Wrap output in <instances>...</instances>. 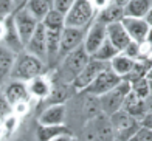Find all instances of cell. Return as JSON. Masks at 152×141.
Wrapping results in <instances>:
<instances>
[{
	"label": "cell",
	"instance_id": "30bf717a",
	"mask_svg": "<svg viewBox=\"0 0 152 141\" xmlns=\"http://www.w3.org/2000/svg\"><path fill=\"white\" fill-rule=\"evenodd\" d=\"M84 36H86V30L64 26V30L61 33V44H59L58 58L64 59L68 53H72L78 47H81L82 42H84Z\"/></svg>",
	"mask_w": 152,
	"mask_h": 141
},
{
	"label": "cell",
	"instance_id": "f546056e",
	"mask_svg": "<svg viewBox=\"0 0 152 141\" xmlns=\"http://www.w3.org/2000/svg\"><path fill=\"white\" fill-rule=\"evenodd\" d=\"M130 84V91L141 98V99H146L149 96V81L146 77H143V79H138V81H134V82H129Z\"/></svg>",
	"mask_w": 152,
	"mask_h": 141
},
{
	"label": "cell",
	"instance_id": "7dc6e473",
	"mask_svg": "<svg viewBox=\"0 0 152 141\" xmlns=\"http://www.w3.org/2000/svg\"><path fill=\"white\" fill-rule=\"evenodd\" d=\"M149 96H152V81H149Z\"/></svg>",
	"mask_w": 152,
	"mask_h": 141
},
{
	"label": "cell",
	"instance_id": "44dd1931",
	"mask_svg": "<svg viewBox=\"0 0 152 141\" xmlns=\"http://www.w3.org/2000/svg\"><path fill=\"white\" fill-rule=\"evenodd\" d=\"M25 8L37 22H42L47 14L53 9V0H28Z\"/></svg>",
	"mask_w": 152,
	"mask_h": 141
},
{
	"label": "cell",
	"instance_id": "836d02e7",
	"mask_svg": "<svg viewBox=\"0 0 152 141\" xmlns=\"http://www.w3.org/2000/svg\"><path fill=\"white\" fill-rule=\"evenodd\" d=\"M127 141H152V130L146 127H140Z\"/></svg>",
	"mask_w": 152,
	"mask_h": 141
},
{
	"label": "cell",
	"instance_id": "c3c4849f",
	"mask_svg": "<svg viewBox=\"0 0 152 141\" xmlns=\"http://www.w3.org/2000/svg\"><path fill=\"white\" fill-rule=\"evenodd\" d=\"M151 56H152V48H151Z\"/></svg>",
	"mask_w": 152,
	"mask_h": 141
},
{
	"label": "cell",
	"instance_id": "ab89813d",
	"mask_svg": "<svg viewBox=\"0 0 152 141\" xmlns=\"http://www.w3.org/2000/svg\"><path fill=\"white\" fill-rule=\"evenodd\" d=\"M51 141H75V140L72 138V133H65V135H61V137L54 138Z\"/></svg>",
	"mask_w": 152,
	"mask_h": 141
},
{
	"label": "cell",
	"instance_id": "d590c367",
	"mask_svg": "<svg viewBox=\"0 0 152 141\" xmlns=\"http://www.w3.org/2000/svg\"><path fill=\"white\" fill-rule=\"evenodd\" d=\"M17 124H19V118L17 116H14V115H10V116H6L5 119H3V123H2V126H3V129H5V132H14L16 129H17Z\"/></svg>",
	"mask_w": 152,
	"mask_h": 141
},
{
	"label": "cell",
	"instance_id": "83f0119b",
	"mask_svg": "<svg viewBox=\"0 0 152 141\" xmlns=\"http://www.w3.org/2000/svg\"><path fill=\"white\" fill-rule=\"evenodd\" d=\"M68 98V91H67V85L61 84V85H54L48 99V105H54V104H64Z\"/></svg>",
	"mask_w": 152,
	"mask_h": 141
},
{
	"label": "cell",
	"instance_id": "2e32d148",
	"mask_svg": "<svg viewBox=\"0 0 152 141\" xmlns=\"http://www.w3.org/2000/svg\"><path fill=\"white\" fill-rule=\"evenodd\" d=\"M5 101L8 102L11 107L17 102H22V101H28L30 93H28V87L26 84L22 81H12L10 82L5 88Z\"/></svg>",
	"mask_w": 152,
	"mask_h": 141
},
{
	"label": "cell",
	"instance_id": "4dcf8cb0",
	"mask_svg": "<svg viewBox=\"0 0 152 141\" xmlns=\"http://www.w3.org/2000/svg\"><path fill=\"white\" fill-rule=\"evenodd\" d=\"M121 53H123L124 56H127V58H130L132 61L141 59V44H137V42L130 40V42H129V45L124 48Z\"/></svg>",
	"mask_w": 152,
	"mask_h": 141
},
{
	"label": "cell",
	"instance_id": "f6af8a7d",
	"mask_svg": "<svg viewBox=\"0 0 152 141\" xmlns=\"http://www.w3.org/2000/svg\"><path fill=\"white\" fill-rule=\"evenodd\" d=\"M146 109H148V112H151V113H152V96H148L146 98Z\"/></svg>",
	"mask_w": 152,
	"mask_h": 141
},
{
	"label": "cell",
	"instance_id": "f1b7e54d",
	"mask_svg": "<svg viewBox=\"0 0 152 141\" xmlns=\"http://www.w3.org/2000/svg\"><path fill=\"white\" fill-rule=\"evenodd\" d=\"M42 23H44L45 28H51V30H62V28H64V16L59 14L58 11L51 9L45 16V19L42 20Z\"/></svg>",
	"mask_w": 152,
	"mask_h": 141
},
{
	"label": "cell",
	"instance_id": "b9f144b4",
	"mask_svg": "<svg viewBox=\"0 0 152 141\" xmlns=\"http://www.w3.org/2000/svg\"><path fill=\"white\" fill-rule=\"evenodd\" d=\"M26 2H28V0H14V6H16V9L23 8V6L26 5Z\"/></svg>",
	"mask_w": 152,
	"mask_h": 141
},
{
	"label": "cell",
	"instance_id": "7a4b0ae2",
	"mask_svg": "<svg viewBox=\"0 0 152 141\" xmlns=\"http://www.w3.org/2000/svg\"><path fill=\"white\" fill-rule=\"evenodd\" d=\"M88 61H90V56L86 53L82 45L73 50L72 53H68L62 59V64L59 68V77L62 84H72L76 79V76L82 72V68L87 65Z\"/></svg>",
	"mask_w": 152,
	"mask_h": 141
},
{
	"label": "cell",
	"instance_id": "cb8c5ba5",
	"mask_svg": "<svg viewBox=\"0 0 152 141\" xmlns=\"http://www.w3.org/2000/svg\"><path fill=\"white\" fill-rule=\"evenodd\" d=\"M14 61H16V53H12L5 47H0V84L5 81L6 76L11 75Z\"/></svg>",
	"mask_w": 152,
	"mask_h": 141
},
{
	"label": "cell",
	"instance_id": "60d3db41",
	"mask_svg": "<svg viewBox=\"0 0 152 141\" xmlns=\"http://www.w3.org/2000/svg\"><path fill=\"white\" fill-rule=\"evenodd\" d=\"M127 2L129 0H110V3H113L116 6H121V8H124V6L127 5Z\"/></svg>",
	"mask_w": 152,
	"mask_h": 141
},
{
	"label": "cell",
	"instance_id": "52a82bcc",
	"mask_svg": "<svg viewBox=\"0 0 152 141\" xmlns=\"http://www.w3.org/2000/svg\"><path fill=\"white\" fill-rule=\"evenodd\" d=\"M121 81H123L121 77H120L118 75H115L112 70L107 67V68L102 70L98 76H96V79H95L84 91H82V93L99 98V96H102V95H106L107 91H110L112 88H115Z\"/></svg>",
	"mask_w": 152,
	"mask_h": 141
},
{
	"label": "cell",
	"instance_id": "d6986e66",
	"mask_svg": "<svg viewBox=\"0 0 152 141\" xmlns=\"http://www.w3.org/2000/svg\"><path fill=\"white\" fill-rule=\"evenodd\" d=\"M152 8V0H129L124 6V17L144 19L149 9Z\"/></svg>",
	"mask_w": 152,
	"mask_h": 141
},
{
	"label": "cell",
	"instance_id": "f35d334b",
	"mask_svg": "<svg viewBox=\"0 0 152 141\" xmlns=\"http://www.w3.org/2000/svg\"><path fill=\"white\" fill-rule=\"evenodd\" d=\"M5 34H6V22H5V19L3 20L0 19V44L5 39Z\"/></svg>",
	"mask_w": 152,
	"mask_h": 141
},
{
	"label": "cell",
	"instance_id": "7bdbcfd3",
	"mask_svg": "<svg viewBox=\"0 0 152 141\" xmlns=\"http://www.w3.org/2000/svg\"><path fill=\"white\" fill-rule=\"evenodd\" d=\"M146 79L152 81V56L149 58V68H148V75H146Z\"/></svg>",
	"mask_w": 152,
	"mask_h": 141
},
{
	"label": "cell",
	"instance_id": "9a60e30c",
	"mask_svg": "<svg viewBox=\"0 0 152 141\" xmlns=\"http://www.w3.org/2000/svg\"><path fill=\"white\" fill-rule=\"evenodd\" d=\"M64 121H65V104L48 105L39 116L40 126H64Z\"/></svg>",
	"mask_w": 152,
	"mask_h": 141
},
{
	"label": "cell",
	"instance_id": "5bb4252c",
	"mask_svg": "<svg viewBox=\"0 0 152 141\" xmlns=\"http://www.w3.org/2000/svg\"><path fill=\"white\" fill-rule=\"evenodd\" d=\"M106 33H107V40H109L110 44H112L120 53L129 45V42H130L129 34H127L126 28L123 26L121 22L106 25Z\"/></svg>",
	"mask_w": 152,
	"mask_h": 141
},
{
	"label": "cell",
	"instance_id": "9c48e42d",
	"mask_svg": "<svg viewBox=\"0 0 152 141\" xmlns=\"http://www.w3.org/2000/svg\"><path fill=\"white\" fill-rule=\"evenodd\" d=\"M107 67H109V64H104V62L95 61V59L90 58V61L87 62V65L82 68V72L76 76V79L72 82V85L75 87L76 91H84L96 79V76Z\"/></svg>",
	"mask_w": 152,
	"mask_h": 141
},
{
	"label": "cell",
	"instance_id": "7402d4cb",
	"mask_svg": "<svg viewBox=\"0 0 152 141\" xmlns=\"http://www.w3.org/2000/svg\"><path fill=\"white\" fill-rule=\"evenodd\" d=\"M132 65H134V61L130 58H127V56H124L123 53H118L109 62V68L112 70L115 75H118L121 79H124V77L129 75V72L132 70Z\"/></svg>",
	"mask_w": 152,
	"mask_h": 141
},
{
	"label": "cell",
	"instance_id": "8d00e7d4",
	"mask_svg": "<svg viewBox=\"0 0 152 141\" xmlns=\"http://www.w3.org/2000/svg\"><path fill=\"white\" fill-rule=\"evenodd\" d=\"M92 5H93V8H95V11H101V9H104L106 6H109L110 5V0H92L90 2Z\"/></svg>",
	"mask_w": 152,
	"mask_h": 141
},
{
	"label": "cell",
	"instance_id": "8fae6325",
	"mask_svg": "<svg viewBox=\"0 0 152 141\" xmlns=\"http://www.w3.org/2000/svg\"><path fill=\"white\" fill-rule=\"evenodd\" d=\"M107 39V33H106V25L95 20V22L88 26V30L86 31L84 36V42H82V47H84L86 53L92 56L96 53V50L104 44V40Z\"/></svg>",
	"mask_w": 152,
	"mask_h": 141
},
{
	"label": "cell",
	"instance_id": "d6a6232c",
	"mask_svg": "<svg viewBox=\"0 0 152 141\" xmlns=\"http://www.w3.org/2000/svg\"><path fill=\"white\" fill-rule=\"evenodd\" d=\"M75 0H53V9L65 17V14L72 9Z\"/></svg>",
	"mask_w": 152,
	"mask_h": 141
},
{
	"label": "cell",
	"instance_id": "4316f807",
	"mask_svg": "<svg viewBox=\"0 0 152 141\" xmlns=\"http://www.w3.org/2000/svg\"><path fill=\"white\" fill-rule=\"evenodd\" d=\"M118 53H120V51L116 50V48H115V47L106 39V40H104V44H102V45L98 48V50H96V53L92 56V59L99 61V62H104V64H109V62L112 61Z\"/></svg>",
	"mask_w": 152,
	"mask_h": 141
},
{
	"label": "cell",
	"instance_id": "bcb514c9",
	"mask_svg": "<svg viewBox=\"0 0 152 141\" xmlns=\"http://www.w3.org/2000/svg\"><path fill=\"white\" fill-rule=\"evenodd\" d=\"M146 44H149L151 48H152V28H149V33H148V37H146Z\"/></svg>",
	"mask_w": 152,
	"mask_h": 141
},
{
	"label": "cell",
	"instance_id": "603a6c76",
	"mask_svg": "<svg viewBox=\"0 0 152 141\" xmlns=\"http://www.w3.org/2000/svg\"><path fill=\"white\" fill-rule=\"evenodd\" d=\"M124 19V9L121 6H116L113 3H110L109 6H106L104 9H101L98 12V22L104 23V25H110V23H116L121 22Z\"/></svg>",
	"mask_w": 152,
	"mask_h": 141
},
{
	"label": "cell",
	"instance_id": "277c9868",
	"mask_svg": "<svg viewBox=\"0 0 152 141\" xmlns=\"http://www.w3.org/2000/svg\"><path fill=\"white\" fill-rule=\"evenodd\" d=\"M110 127H112L113 140L115 141H127L134 133L141 127L138 119L127 115L124 110H118L116 113L109 116Z\"/></svg>",
	"mask_w": 152,
	"mask_h": 141
},
{
	"label": "cell",
	"instance_id": "6da1fadb",
	"mask_svg": "<svg viewBox=\"0 0 152 141\" xmlns=\"http://www.w3.org/2000/svg\"><path fill=\"white\" fill-rule=\"evenodd\" d=\"M44 72V62L34 58L30 53H20L11 70V77L12 81H22V82H30L34 77L40 76Z\"/></svg>",
	"mask_w": 152,
	"mask_h": 141
},
{
	"label": "cell",
	"instance_id": "e575fe53",
	"mask_svg": "<svg viewBox=\"0 0 152 141\" xmlns=\"http://www.w3.org/2000/svg\"><path fill=\"white\" fill-rule=\"evenodd\" d=\"M11 110H12V115L17 116V118H20V116H23V115H26V113L30 112V104H28V101L17 102V104H14V105L11 107Z\"/></svg>",
	"mask_w": 152,
	"mask_h": 141
},
{
	"label": "cell",
	"instance_id": "3957f363",
	"mask_svg": "<svg viewBox=\"0 0 152 141\" xmlns=\"http://www.w3.org/2000/svg\"><path fill=\"white\" fill-rule=\"evenodd\" d=\"M95 12L96 11L93 5L88 0H75L72 9L64 17V26L86 30L87 26H90V22L95 17Z\"/></svg>",
	"mask_w": 152,
	"mask_h": 141
},
{
	"label": "cell",
	"instance_id": "484cf974",
	"mask_svg": "<svg viewBox=\"0 0 152 141\" xmlns=\"http://www.w3.org/2000/svg\"><path fill=\"white\" fill-rule=\"evenodd\" d=\"M148 68H149V58L134 61L132 70H130L129 75L124 77V81L134 82V81H138V79H143V77H146V75H148Z\"/></svg>",
	"mask_w": 152,
	"mask_h": 141
},
{
	"label": "cell",
	"instance_id": "5b68a950",
	"mask_svg": "<svg viewBox=\"0 0 152 141\" xmlns=\"http://www.w3.org/2000/svg\"><path fill=\"white\" fill-rule=\"evenodd\" d=\"M129 93H130V84L123 79L115 88L107 91L106 95L99 96L101 112L106 116H110V115L116 113L118 110H121L123 104H124V99H126V96Z\"/></svg>",
	"mask_w": 152,
	"mask_h": 141
},
{
	"label": "cell",
	"instance_id": "4fadbf2b",
	"mask_svg": "<svg viewBox=\"0 0 152 141\" xmlns=\"http://www.w3.org/2000/svg\"><path fill=\"white\" fill-rule=\"evenodd\" d=\"M123 26L126 28L130 40L137 42V44H144L149 33V25L144 19H134V17H124L121 20Z\"/></svg>",
	"mask_w": 152,
	"mask_h": 141
},
{
	"label": "cell",
	"instance_id": "74e56055",
	"mask_svg": "<svg viewBox=\"0 0 152 141\" xmlns=\"http://www.w3.org/2000/svg\"><path fill=\"white\" fill-rule=\"evenodd\" d=\"M140 124H141V127H146V129L152 130V113H151V112H148V113L143 116Z\"/></svg>",
	"mask_w": 152,
	"mask_h": 141
},
{
	"label": "cell",
	"instance_id": "7c38bea8",
	"mask_svg": "<svg viewBox=\"0 0 152 141\" xmlns=\"http://www.w3.org/2000/svg\"><path fill=\"white\" fill-rule=\"evenodd\" d=\"M25 48L28 50L26 53L40 59L44 64L47 62V33H45V26L42 25V22H39L36 31L33 33V36L28 40V44L25 45Z\"/></svg>",
	"mask_w": 152,
	"mask_h": 141
},
{
	"label": "cell",
	"instance_id": "8992f818",
	"mask_svg": "<svg viewBox=\"0 0 152 141\" xmlns=\"http://www.w3.org/2000/svg\"><path fill=\"white\" fill-rule=\"evenodd\" d=\"M86 140L87 141H115L109 116L101 113L93 119H88L86 126Z\"/></svg>",
	"mask_w": 152,
	"mask_h": 141
},
{
	"label": "cell",
	"instance_id": "ac0fdd59",
	"mask_svg": "<svg viewBox=\"0 0 152 141\" xmlns=\"http://www.w3.org/2000/svg\"><path fill=\"white\" fill-rule=\"evenodd\" d=\"M26 87H28L30 96L39 98V99H47V98L50 96L51 90H53L51 82L42 75L34 77V79H31L30 82H26Z\"/></svg>",
	"mask_w": 152,
	"mask_h": 141
},
{
	"label": "cell",
	"instance_id": "ba28073f",
	"mask_svg": "<svg viewBox=\"0 0 152 141\" xmlns=\"http://www.w3.org/2000/svg\"><path fill=\"white\" fill-rule=\"evenodd\" d=\"M12 20H14V26H16L17 34H19L20 40H22V44H23V48H25V45L28 44V40L33 36V33L36 31L39 22L31 16V12L26 9L25 6L12 12Z\"/></svg>",
	"mask_w": 152,
	"mask_h": 141
},
{
	"label": "cell",
	"instance_id": "e0dca14e",
	"mask_svg": "<svg viewBox=\"0 0 152 141\" xmlns=\"http://www.w3.org/2000/svg\"><path fill=\"white\" fill-rule=\"evenodd\" d=\"M121 110H124L127 115L134 116L135 119L138 121H141L143 116L148 113V109H146V99H141V98L135 96L132 91L126 96V99H124V104Z\"/></svg>",
	"mask_w": 152,
	"mask_h": 141
},
{
	"label": "cell",
	"instance_id": "d4e9b609",
	"mask_svg": "<svg viewBox=\"0 0 152 141\" xmlns=\"http://www.w3.org/2000/svg\"><path fill=\"white\" fill-rule=\"evenodd\" d=\"M65 133H70L65 124L64 126H39L37 138L39 141H51L61 135H65Z\"/></svg>",
	"mask_w": 152,
	"mask_h": 141
},
{
	"label": "cell",
	"instance_id": "ffe728a7",
	"mask_svg": "<svg viewBox=\"0 0 152 141\" xmlns=\"http://www.w3.org/2000/svg\"><path fill=\"white\" fill-rule=\"evenodd\" d=\"M6 22V34H5V48H8V50H11L12 53H17L23 48V44L22 40H20L19 34H17V30L14 26V20H12V16L6 17L5 19Z\"/></svg>",
	"mask_w": 152,
	"mask_h": 141
},
{
	"label": "cell",
	"instance_id": "ee69618b",
	"mask_svg": "<svg viewBox=\"0 0 152 141\" xmlns=\"http://www.w3.org/2000/svg\"><path fill=\"white\" fill-rule=\"evenodd\" d=\"M144 20H146L148 25L152 28V8H151V9H149V12L146 14V17H144Z\"/></svg>",
	"mask_w": 152,
	"mask_h": 141
},
{
	"label": "cell",
	"instance_id": "1f68e13d",
	"mask_svg": "<svg viewBox=\"0 0 152 141\" xmlns=\"http://www.w3.org/2000/svg\"><path fill=\"white\" fill-rule=\"evenodd\" d=\"M16 11L14 0H0V19H6L12 16V12Z\"/></svg>",
	"mask_w": 152,
	"mask_h": 141
}]
</instances>
